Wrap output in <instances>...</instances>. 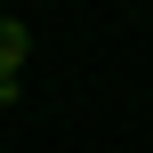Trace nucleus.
<instances>
[{
	"label": "nucleus",
	"mask_w": 153,
	"mask_h": 153,
	"mask_svg": "<svg viewBox=\"0 0 153 153\" xmlns=\"http://www.w3.org/2000/svg\"><path fill=\"white\" fill-rule=\"evenodd\" d=\"M24 56H32L24 16H0V81H16V73H24Z\"/></svg>",
	"instance_id": "f257e3e1"
}]
</instances>
